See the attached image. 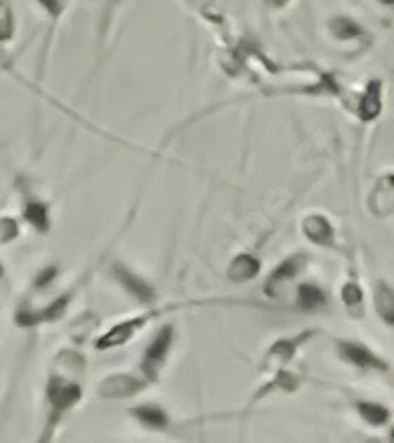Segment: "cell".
<instances>
[{"label": "cell", "instance_id": "obj_1", "mask_svg": "<svg viewBox=\"0 0 394 443\" xmlns=\"http://www.w3.org/2000/svg\"><path fill=\"white\" fill-rule=\"evenodd\" d=\"M45 396H48V403L52 408V425H55L64 413L71 411V408L83 399V387L71 378H67V375L55 373L48 382Z\"/></svg>", "mask_w": 394, "mask_h": 443}, {"label": "cell", "instance_id": "obj_2", "mask_svg": "<svg viewBox=\"0 0 394 443\" xmlns=\"http://www.w3.org/2000/svg\"><path fill=\"white\" fill-rule=\"evenodd\" d=\"M175 342V326H163L159 333L154 335V340L149 342L147 349H144V356H142V375L147 378V382H156L161 375V368L163 363H166L168 354H170V347H173Z\"/></svg>", "mask_w": 394, "mask_h": 443}, {"label": "cell", "instance_id": "obj_3", "mask_svg": "<svg viewBox=\"0 0 394 443\" xmlns=\"http://www.w3.org/2000/svg\"><path fill=\"white\" fill-rule=\"evenodd\" d=\"M109 274H111V279L118 283V286H121L130 297H133V300H137L140 304L156 302V290H154V286H151L149 281H144L140 274H135L133 269H128L126 264H121V262L111 264Z\"/></svg>", "mask_w": 394, "mask_h": 443}, {"label": "cell", "instance_id": "obj_4", "mask_svg": "<svg viewBox=\"0 0 394 443\" xmlns=\"http://www.w3.org/2000/svg\"><path fill=\"white\" fill-rule=\"evenodd\" d=\"M336 349H338L340 359L359 370H378V373H387V370H390V366H387L376 352H371V349L366 345H361V342L338 340Z\"/></svg>", "mask_w": 394, "mask_h": 443}, {"label": "cell", "instance_id": "obj_5", "mask_svg": "<svg viewBox=\"0 0 394 443\" xmlns=\"http://www.w3.org/2000/svg\"><path fill=\"white\" fill-rule=\"evenodd\" d=\"M159 312H147L142 316H135V319H128L123 323H116L114 328H109V333H104L100 340L95 342L97 349H114V347H123L126 342H130L133 337L140 333V330L147 326V323L154 319Z\"/></svg>", "mask_w": 394, "mask_h": 443}, {"label": "cell", "instance_id": "obj_6", "mask_svg": "<svg viewBox=\"0 0 394 443\" xmlns=\"http://www.w3.org/2000/svg\"><path fill=\"white\" fill-rule=\"evenodd\" d=\"M314 333H310V330H305L302 335L293 337V340H288V337H284V340L274 342L272 347H269V352L265 356V361H262V370L265 373H277V370L281 366H286L288 361L293 359L295 352L300 349V345H305L307 340H310Z\"/></svg>", "mask_w": 394, "mask_h": 443}, {"label": "cell", "instance_id": "obj_7", "mask_svg": "<svg viewBox=\"0 0 394 443\" xmlns=\"http://www.w3.org/2000/svg\"><path fill=\"white\" fill-rule=\"evenodd\" d=\"M147 387V382L135 378V375H111L100 385V396L102 399H128V396L140 394Z\"/></svg>", "mask_w": 394, "mask_h": 443}, {"label": "cell", "instance_id": "obj_8", "mask_svg": "<svg viewBox=\"0 0 394 443\" xmlns=\"http://www.w3.org/2000/svg\"><path fill=\"white\" fill-rule=\"evenodd\" d=\"M305 264H307V255H302V253L286 257V260L272 271V276H269V281H267V286H265L267 295H277L279 288L284 286V283L293 281L295 276H298L300 271L305 269Z\"/></svg>", "mask_w": 394, "mask_h": 443}, {"label": "cell", "instance_id": "obj_9", "mask_svg": "<svg viewBox=\"0 0 394 443\" xmlns=\"http://www.w3.org/2000/svg\"><path fill=\"white\" fill-rule=\"evenodd\" d=\"M302 234L310 238L312 243L324 246V248L336 243V231H333V224L328 222V217L319 215V213H312L302 220Z\"/></svg>", "mask_w": 394, "mask_h": 443}, {"label": "cell", "instance_id": "obj_10", "mask_svg": "<svg viewBox=\"0 0 394 443\" xmlns=\"http://www.w3.org/2000/svg\"><path fill=\"white\" fill-rule=\"evenodd\" d=\"M380 109H383V88H380V81H371L366 85V92L359 102L357 114L361 121H373V118H378Z\"/></svg>", "mask_w": 394, "mask_h": 443}, {"label": "cell", "instance_id": "obj_11", "mask_svg": "<svg viewBox=\"0 0 394 443\" xmlns=\"http://www.w3.org/2000/svg\"><path fill=\"white\" fill-rule=\"evenodd\" d=\"M258 274H260V260L248 253L234 257V262L229 264V271H227V276L234 283H246V281L255 279Z\"/></svg>", "mask_w": 394, "mask_h": 443}, {"label": "cell", "instance_id": "obj_12", "mask_svg": "<svg viewBox=\"0 0 394 443\" xmlns=\"http://www.w3.org/2000/svg\"><path fill=\"white\" fill-rule=\"evenodd\" d=\"M133 415L137 420L142 422L147 429H168L170 420H168V413L163 411L161 406H156V403H142V406H137Z\"/></svg>", "mask_w": 394, "mask_h": 443}, {"label": "cell", "instance_id": "obj_13", "mask_svg": "<svg viewBox=\"0 0 394 443\" xmlns=\"http://www.w3.org/2000/svg\"><path fill=\"white\" fill-rule=\"evenodd\" d=\"M328 297L317 283H302L298 288V307L302 312H317V309L326 307Z\"/></svg>", "mask_w": 394, "mask_h": 443}, {"label": "cell", "instance_id": "obj_14", "mask_svg": "<svg viewBox=\"0 0 394 443\" xmlns=\"http://www.w3.org/2000/svg\"><path fill=\"white\" fill-rule=\"evenodd\" d=\"M24 220L43 234V231L50 229V208L43 201H38V198H29L24 203Z\"/></svg>", "mask_w": 394, "mask_h": 443}, {"label": "cell", "instance_id": "obj_15", "mask_svg": "<svg viewBox=\"0 0 394 443\" xmlns=\"http://www.w3.org/2000/svg\"><path fill=\"white\" fill-rule=\"evenodd\" d=\"M357 413L361 415V420L371 427H385L390 422V408L383 406V403H373V401H359L354 403Z\"/></svg>", "mask_w": 394, "mask_h": 443}, {"label": "cell", "instance_id": "obj_16", "mask_svg": "<svg viewBox=\"0 0 394 443\" xmlns=\"http://www.w3.org/2000/svg\"><path fill=\"white\" fill-rule=\"evenodd\" d=\"M331 33L338 41H354V38L364 36V29L350 17H336L331 19Z\"/></svg>", "mask_w": 394, "mask_h": 443}, {"label": "cell", "instance_id": "obj_17", "mask_svg": "<svg viewBox=\"0 0 394 443\" xmlns=\"http://www.w3.org/2000/svg\"><path fill=\"white\" fill-rule=\"evenodd\" d=\"M343 302H345V307H347V312H350L352 316H359L364 314V290H361L357 283H345L343 286Z\"/></svg>", "mask_w": 394, "mask_h": 443}, {"label": "cell", "instance_id": "obj_18", "mask_svg": "<svg viewBox=\"0 0 394 443\" xmlns=\"http://www.w3.org/2000/svg\"><path fill=\"white\" fill-rule=\"evenodd\" d=\"M12 33H15V17L8 3H0V45L10 43Z\"/></svg>", "mask_w": 394, "mask_h": 443}, {"label": "cell", "instance_id": "obj_19", "mask_svg": "<svg viewBox=\"0 0 394 443\" xmlns=\"http://www.w3.org/2000/svg\"><path fill=\"white\" fill-rule=\"evenodd\" d=\"M19 236V227L10 217H0V243H10Z\"/></svg>", "mask_w": 394, "mask_h": 443}, {"label": "cell", "instance_id": "obj_20", "mask_svg": "<svg viewBox=\"0 0 394 443\" xmlns=\"http://www.w3.org/2000/svg\"><path fill=\"white\" fill-rule=\"evenodd\" d=\"M50 17H59L64 12V0H38Z\"/></svg>", "mask_w": 394, "mask_h": 443}, {"label": "cell", "instance_id": "obj_21", "mask_svg": "<svg viewBox=\"0 0 394 443\" xmlns=\"http://www.w3.org/2000/svg\"><path fill=\"white\" fill-rule=\"evenodd\" d=\"M57 276V267H48V269H43V271H38V276H36V281H34V286L36 288H43V286H48V283L55 279Z\"/></svg>", "mask_w": 394, "mask_h": 443}, {"label": "cell", "instance_id": "obj_22", "mask_svg": "<svg viewBox=\"0 0 394 443\" xmlns=\"http://www.w3.org/2000/svg\"><path fill=\"white\" fill-rule=\"evenodd\" d=\"M269 3H272V5H277V8H281V5H286L288 0H269Z\"/></svg>", "mask_w": 394, "mask_h": 443}, {"label": "cell", "instance_id": "obj_23", "mask_svg": "<svg viewBox=\"0 0 394 443\" xmlns=\"http://www.w3.org/2000/svg\"><path fill=\"white\" fill-rule=\"evenodd\" d=\"M3 274H5V267H3V264H0V279H3Z\"/></svg>", "mask_w": 394, "mask_h": 443}]
</instances>
